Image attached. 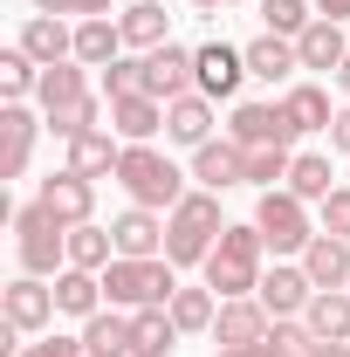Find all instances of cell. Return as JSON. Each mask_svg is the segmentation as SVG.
I'll return each mask as SVG.
<instances>
[{
  "label": "cell",
  "instance_id": "cell-15",
  "mask_svg": "<svg viewBox=\"0 0 350 357\" xmlns=\"http://www.w3.org/2000/svg\"><path fill=\"white\" fill-rule=\"evenodd\" d=\"M192 69H199V96H234L241 76H248V48H227V42H199L192 48Z\"/></svg>",
  "mask_w": 350,
  "mask_h": 357
},
{
  "label": "cell",
  "instance_id": "cell-12",
  "mask_svg": "<svg viewBox=\"0 0 350 357\" xmlns=\"http://www.w3.org/2000/svg\"><path fill=\"white\" fill-rule=\"evenodd\" d=\"M144 89H151L158 103H172V96H192V89H199V69H192V48H178V42L151 48V55H144Z\"/></svg>",
  "mask_w": 350,
  "mask_h": 357
},
{
  "label": "cell",
  "instance_id": "cell-41",
  "mask_svg": "<svg viewBox=\"0 0 350 357\" xmlns=\"http://www.w3.org/2000/svg\"><path fill=\"white\" fill-rule=\"evenodd\" d=\"M316 227H323V234H337V241H350V185H337V192L316 206Z\"/></svg>",
  "mask_w": 350,
  "mask_h": 357
},
{
  "label": "cell",
  "instance_id": "cell-49",
  "mask_svg": "<svg viewBox=\"0 0 350 357\" xmlns=\"http://www.w3.org/2000/svg\"><path fill=\"white\" fill-rule=\"evenodd\" d=\"M316 357H350V344H323V351H316Z\"/></svg>",
  "mask_w": 350,
  "mask_h": 357
},
{
  "label": "cell",
  "instance_id": "cell-20",
  "mask_svg": "<svg viewBox=\"0 0 350 357\" xmlns=\"http://www.w3.org/2000/svg\"><path fill=\"white\" fill-rule=\"evenodd\" d=\"M165 137L185 144V151H199V144H213V96H172L165 103Z\"/></svg>",
  "mask_w": 350,
  "mask_h": 357
},
{
  "label": "cell",
  "instance_id": "cell-30",
  "mask_svg": "<svg viewBox=\"0 0 350 357\" xmlns=\"http://www.w3.org/2000/svg\"><path fill=\"white\" fill-rule=\"evenodd\" d=\"M117 158H124L117 131H83V137H69V172H83V178L117 172Z\"/></svg>",
  "mask_w": 350,
  "mask_h": 357
},
{
  "label": "cell",
  "instance_id": "cell-32",
  "mask_svg": "<svg viewBox=\"0 0 350 357\" xmlns=\"http://www.w3.org/2000/svg\"><path fill=\"white\" fill-rule=\"evenodd\" d=\"M289 192H296V199H309V206H323V199L337 192L330 158H323V151H296V165H289Z\"/></svg>",
  "mask_w": 350,
  "mask_h": 357
},
{
  "label": "cell",
  "instance_id": "cell-33",
  "mask_svg": "<svg viewBox=\"0 0 350 357\" xmlns=\"http://www.w3.org/2000/svg\"><path fill=\"white\" fill-rule=\"evenodd\" d=\"M110 261H117V241H110V227H96V220L69 227V268H89V275H103Z\"/></svg>",
  "mask_w": 350,
  "mask_h": 357
},
{
  "label": "cell",
  "instance_id": "cell-8",
  "mask_svg": "<svg viewBox=\"0 0 350 357\" xmlns=\"http://www.w3.org/2000/svg\"><path fill=\"white\" fill-rule=\"evenodd\" d=\"M42 131H48V117H35L28 103H0V178H28Z\"/></svg>",
  "mask_w": 350,
  "mask_h": 357
},
{
  "label": "cell",
  "instance_id": "cell-45",
  "mask_svg": "<svg viewBox=\"0 0 350 357\" xmlns=\"http://www.w3.org/2000/svg\"><path fill=\"white\" fill-rule=\"evenodd\" d=\"M309 7H316L323 21H350V0H309Z\"/></svg>",
  "mask_w": 350,
  "mask_h": 357
},
{
  "label": "cell",
  "instance_id": "cell-4",
  "mask_svg": "<svg viewBox=\"0 0 350 357\" xmlns=\"http://www.w3.org/2000/svg\"><path fill=\"white\" fill-rule=\"evenodd\" d=\"M14 255H21V275H62L69 268V227L48 213L42 199L14 206Z\"/></svg>",
  "mask_w": 350,
  "mask_h": 357
},
{
  "label": "cell",
  "instance_id": "cell-9",
  "mask_svg": "<svg viewBox=\"0 0 350 357\" xmlns=\"http://www.w3.org/2000/svg\"><path fill=\"white\" fill-rule=\"evenodd\" d=\"M110 241H117L124 261H158V255H165V213H151V206H124V213L110 220Z\"/></svg>",
  "mask_w": 350,
  "mask_h": 357
},
{
  "label": "cell",
  "instance_id": "cell-1",
  "mask_svg": "<svg viewBox=\"0 0 350 357\" xmlns=\"http://www.w3.org/2000/svg\"><path fill=\"white\" fill-rule=\"evenodd\" d=\"M261 255H268V241H261V227L254 220H227V234L213 241V255H206V289H213L220 303H234V296H254L261 289Z\"/></svg>",
  "mask_w": 350,
  "mask_h": 357
},
{
  "label": "cell",
  "instance_id": "cell-10",
  "mask_svg": "<svg viewBox=\"0 0 350 357\" xmlns=\"http://www.w3.org/2000/svg\"><path fill=\"white\" fill-rule=\"evenodd\" d=\"M268 330H275V316L261 310V296H234V303H220V316H213V344L220 351L268 344Z\"/></svg>",
  "mask_w": 350,
  "mask_h": 357
},
{
  "label": "cell",
  "instance_id": "cell-46",
  "mask_svg": "<svg viewBox=\"0 0 350 357\" xmlns=\"http://www.w3.org/2000/svg\"><path fill=\"white\" fill-rule=\"evenodd\" d=\"M213 357H275V344H241V351H213Z\"/></svg>",
  "mask_w": 350,
  "mask_h": 357
},
{
  "label": "cell",
  "instance_id": "cell-24",
  "mask_svg": "<svg viewBox=\"0 0 350 357\" xmlns=\"http://www.w3.org/2000/svg\"><path fill=\"white\" fill-rule=\"evenodd\" d=\"M296 261L309 268L316 289H350V241H337V234H316Z\"/></svg>",
  "mask_w": 350,
  "mask_h": 357
},
{
  "label": "cell",
  "instance_id": "cell-25",
  "mask_svg": "<svg viewBox=\"0 0 350 357\" xmlns=\"http://www.w3.org/2000/svg\"><path fill=\"white\" fill-rule=\"evenodd\" d=\"M117 55H131V48H124V28H117L110 14L76 21V62H83V69H110Z\"/></svg>",
  "mask_w": 350,
  "mask_h": 357
},
{
  "label": "cell",
  "instance_id": "cell-5",
  "mask_svg": "<svg viewBox=\"0 0 350 357\" xmlns=\"http://www.w3.org/2000/svg\"><path fill=\"white\" fill-rule=\"evenodd\" d=\"M178 296V268L158 255V261H117L103 268V303L110 310H158V303H172Z\"/></svg>",
  "mask_w": 350,
  "mask_h": 357
},
{
  "label": "cell",
  "instance_id": "cell-3",
  "mask_svg": "<svg viewBox=\"0 0 350 357\" xmlns=\"http://www.w3.org/2000/svg\"><path fill=\"white\" fill-rule=\"evenodd\" d=\"M110 178L131 192V206H151V213H172L178 199L192 192L185 172H178L158 144H124V158H117V172H110Z\"/></svg>",
  "mask_w": 350,
  "mask_h": 357
},
{
  "label": "cell",
  "instance_id": "cell-47",
  "mask_svg": "<svg viewBox=\"0 0 350 357\" xmlns=\"http://www.w3.org/2000/svg\"><path fill=\"white\" fill-rule=\"evenodd\" d=\"M199 14H220V7H248V0H192Z\"/></svg>",
  "mask_w": 350,
  "mask_h": 357
},
{
  "label": "cell",
  "instance_id": "cell-16",
  "mask_svg": "<svg viewBox=\"0 0 350 357\" xmlns=\"http://www.w3.org/2000/svg\"><path fill=\"white\" fill-rule=\"evenodd\" d=\"M227 137L248 151V144H296L289 131V117H282V103H234V117H227Z\"/></svg>",
  "mask_w": 350,
  "mask_h": 357
},
{
  "label": "cell",
  "instance_id": "cell-17",
  "mask_svg": "<svg viewBox=\"0 0 350 357\" xmlns=\"http://www.w3.org/2000/svg\"><path fill=\"white\" fill-rule=\"evenodd\" d=\"M192 178H199L206 192H234V185H248V151H241L234 137H213V144L192 151Z\"/></svg>",
  "mask_w": 350,
  "mask_h": 357
},
{
  "label": "cell",
  "instance_id": "cell-13",
  "mask_svg": "<svg viewBox=\"0 0 350 357\" xmlns=\"http://www.w3.org/2000/svg\"><path fill=\"white\" fill-rule=\"evenodd\" d=\"M35 199H42L62 227H83L89 213H96V178H83V172H69V165H62V172L42 178V192H35Z\"/></svg>",
  "mask_w": 350,
  "mask_h": 357
},
{
  "label": "cell",
  "instance_id": "cell-2",
  "mask_svg": "<svg viewBox=\"0 0 350 357\" xmlns=\"http://www.w3.org/2000/svg\"><path fill=\"white\" fill-rule=\"evenodd\" d=\"M220 234H227L220 192L192 185V192L178 199L172 213H165V261H172V268H206V255H213V241H220Z\"/></svg>",
  "mask_w": 350,
  "mask_h": 357
},
{
  "label": "cell",
  "instance_id": "cell-38",
  "mask_svg": "<svg viewBox=\"0 0 350 357\" xmlns=\"http://www.w3.org/2000/svg\"><path fill=\"white\" fill-rule=\"evenodd\" d=\"M254 7H261V28H268V35H289V42L316 21V7H309V0H254Z\"/></svg>",
  "mask_w": 350,
  "mask_h": 357
},
{
  "label": "cell",
  "instance_id": "cell-35",
  "mask_svg": "<svg viewBox=\"0 0 350 357\" xmlns=\"http://www.w3.org/2000/svg\"><path fill=\"white\" fill-rule=\"evenodd\" d=\"M83 96H89V69H83V62H55V69H42V89H35V103H42V110L83 103Z\"/></svg>",
  "mask_w": 350,
  "mask_h": 357
},
{
  "label": "cell",
  "instance_id": "cell-39",
  "mask_svg": "<svg viewBox=\"0 0 350 357\" xmlns=\"http://www.w3.org/2000/svg\"><path fill=\"white\" fill-rule=\"evenodd\" d=\"M268 344H275V357H316V351H323V337L309 330L303 316H282V323L268 330Z\"/></svg>",
  "mask_w": 350,
  "mask_h": 357
},
{
  "label": "cell",
  "instance_id": "cell-26",
  "mask_svg": "<svg viewBox=\"0 0 350 357\" xmlns=\"http://www.w3.org/2000/svg\"><path fill=\"white\" fill-rule=\"evenodd\" d=\"M178 337H185V330L172 323L165 303H158V310H131V351H137V357H172Z\"/></svg>",
  "mask_w": 350,
  "mask_h": 357
},
{
  "label": "cell",
  "instance_id": "cell-7",
  "mask_svg": "<svg viewBox=\"0 0 350 357\" xmlns=\"http://www.w3.org/2000/svg\"><path fill=\"white\" fill-rule=\"evenodd\" d=\"M0 316L21 330V337H48V323H55V289H48L42 275H14L7 289H0Z\"/></svg>",
  "mask_w": 350,
  "mask_h": 357
},
{
  "label": "cell",
  "instance_id": "cell-42",
  "mask_svg": "<svg viewBox=\"0 0 350 357\" xmlns=\"http://www.w3.org/2000/svg\"><path fill=\"white\" fill-rule=\"evenodd\" d=\"M35 14H62V21H96V14H110V0H35Z\"/></svg>",
  "mask_w": 350,
  "mask_h": 357
},
{
  "label": "cell",
  "instance_id": "cell-43",
  "mask_svg": "<svg viewBox=\"0 0 350 357\" xmlns=\"http://www.w3.org/2000/svg\"><path fill=\"white\" fill-rule=\"evenodd\" d=\"M21 357H89L83 337H62V330H48L42 344H21Z\"/></svg>",
  "mask_w": 350,
  "mask_h": 357
},
{
  "label": "cell",
  "instance_id": "cell-48",
  "mask_svg": "<svg viewBox=\"0 0 350 357\" xmlns=\"http://www.w3.org/2000/svg\"><path fill=\"white\" fill-rule=\"evenodd\" d=\"M337 89H344V103H350V55H344V69H337Z\"/></svg>",
  "mask_w": 350,
  "mask_h": 357
},
{
  "label": "cell",
  "instance_id": "cell-40",
  "mask_svg": "<svg viewBox=\"0 0 350 357\" xmlns=\"http://www.w3.org/2000/svg\"><path fill=\"white\" fill-rule=\"evenodd\" d=\"M103 96H110V103H117V96H151V89H144V55H117V62H110V69H103Z\"/></svg>",
  "mask_w": 350,
  "mask_h": 357
},
{
  "label": "cell",
  "instance_id": "cell-28",
  "mask_svg": "<svg viewBox=\"0 0 350 357\" xmlns=\"http://www.w3.org/2000/svg\"><path fill=\"white\" fill-rule=\"evenodd\" d=\"M303 323L323 337V344H350V289H316Z\"/></svg>",
  "mask_w": 350,
  "mask_h": 357
},
{
  "label": "cell",
  "instance_id": "cell-29",
  "mask_svg": "<svg viewBox=\"0 0 350 357\" xmlns=\"http://www.w3.org/2000/svg\"><path fill=\"white\" fill-rule=\"evenodd\" d=\"M83 351L89 357H137L131 351V310H96L83 323Z\"/></svg>",
  "mask_w": 350,
  "mask_h": 357
},
{
  "label": "cell",
  "instance_id": "cell-36",
  "mask_svg": "<svg viewBox=\"0 0 350 357\" xmlns=\"http://www.w3.org/2000/svg\"><path fill=\"white\" fill-rule=\"evenodd\" d=\"M289 165H296V144H248V185L254 192L289 185Z\"/></svg>",
  "mask_w": 350,
  "mask_h": 357
},
{
  "label": "cell",
  "instance_id": "cell-44",
  "mask_svg": "<svg viewBox=\"0 0 350 357\" xmlns=\"http://www.w3.org/2000/svg\"><path fill=\"white\" fill-rule=\"evenodd\" d=\"M323 137H330V151H344V158H350V103L337 110V124H330Z\"/></svg>",
  "mask_w": 350,
  "mask_h": 357
},
{
  "label": "cell",
  "instance_id": "cell-18",
  "mask_svg": "<svg viewBox=\"0 0 350 357\" xmlns=\"http://www.w3.org/2000/svg\"><path fill=\"white\" fill-rule=\"evenodd\" d=\"M275 103H282V117H289V131H296V137H316V131H330V124H337L330 89H323V83H289Z\"/></svg>",
  "mask_w": 350,
  "mask_h": 357
},
{
  "label": "cell",
  "instance_id": "cell-11",
  "mask_svg": "<svg viewBox=\"0 0 350 357\" xmlns=\"http://www.w3.org/2000/svg\"><path fill=\"white\" fill-rule=\"evenodd\" d=\"M14 48H28L42 69L76 62V21H62V14H28V21H21V35H14Z\"/></svg>",
  "mask_w": 350,
  "mask_h": 357
},
{
  "label": "cell",
  "instance_id": "cell-27",
  "mask_svg": "<svg viewBox=\"0 0 350 357\" xmlns=\"http://www.w3.org/2000/svg\"><path fill=\"white\" fill-rule=\"evenodd\" d=\"M55 310L76 316V323H89V316L103 310V275H89V268H62V275H55Z\"/></svg>",
  "mask_w": 350,
  "mask_h": 357
},
{
  "label": "cell",
  "instance_id": "cell-37",
  "mask_svg": "<svg viewBox=\"0 0 350 357\" xmlns=\"http://www.w3.org/2000/svg\"><path fill=\"white\" fill-rule=\"evenodd\" d=\"M165 310H172V323L185 330V337H192V330H213V316H220V296H213V289H185V282H178V296L165 303Z\"/></svg>",
  "mask_w": 350,
  "mask_h": 357
},
{
  "label": "cell",
  "instance_id": "cell-19",
  "mask_svg": "<svg viewBox=\"0 0 350 357\" xmlns=\"http://www.w3.org/2000/svg\"><path fill=\"white\" fill-rule=\"evenodd\" d=\"M117 28H124V48H131V55H151V48L172 42V14H165V0H131V7L117 14Z\"/></svg>",
  "mask_w": 350,
  "mask_h": 357
},
{
  "label": "cell",
  "instance_id": "cell-34",
  "mask_svg": "<svg viewBox=\"0 0 350 357\" xmlns=\"http://www.w3.org/2000/svg\"><path fill=\"white\" fill-rule=\"evenodd\" d=\"M42 89V62L28 48H0V103H28Z\"/></svg>",
  "mask_w": 350,
  "mask_h": 357
},
{
  "label": "cell",
  "instance_id": "cell-21",
  "mask_svg": "<svg viewBox=\"0 0 350 357\" xmlns=\"http://www.w3.org/2000/svg\"><path fill=\"white\" fill-rule=\"evenodd\" d=\"M296 69H303V55H296V42H289V35H254V42H248V76H254V83H296Z\"/></svg>",
  "mask_w": 350,
  "mask_h": 357
},
{
  "label": "cell",
  "instance_id": "cell-23",
  "mask_svg": "<svg viewBox=\"0 0 350 357\" xmlns=\"http://www.w3.org/2000/svg\"><path fill=\"white\" fill-rule=\"evenodd\" d=\"M110 131L124 137V144H151V137L165 131V103L158 96H117L110 103Z\"/></svg>",
  "mask_w": 350,
  "mask_h": 357
},
{
  "label": "cell",
  "instance_id": "cell-14",
  "mask_svg": "<svg viewBox=\"0 0 350 357\" xmlns=\"http://www.w3.org/2000/svg\"><path fill=\"white\" fill-rule=\"evenodd\" d=\"M254 296H261V310L282 323V316H303V310H309L316 282H309V268H303V261H275V268L261 275V289H254Z\"/></svg>",
  "mask_w": 350,
  "mask_h": 357
},
{
  "label": "cell",
  "instance_id": "cell-22",
  "mask_svg": "<svg viewBox=\"0 0 350 357\" xmlns=\"http://www.w3.org/2000/svg\"><path fill=\"white\" fill-rule=\"evenodd\" d=\"M296 55H303V69H323V76H337L344 69V55H350V35H344V21H309L303 35H296Z\"/></svg>",
  "mask_w": 350,
  "mask_h": 357
},
{
  "label": "cell",
  "instance_id": "cell-31",
  "mask_svg": "<svg viewBox=\"0 0 350 357\" xmlns=\"http://www.w3.org/2000/svg\"><path fill=\"white\" fill-rule=\"evenodd\" d=\"M42 117H48V131L69 144V137H83V131H103V117H110V96H103V89H89L83 103H62V110H42Z\"/></svg>",
  "mask_w": 350,
  "mask_h": 357
},
{
  "label": "cell",
  "instance_id": "cell-6",
  "mask_svg": "<svg viewBox=\"0 0 350 357\" xmlns=\"http://www.w3.org/2000/svg\"><path fill=\"white\" fill-rule=\"evenodd\" d=\"M254 227H261V241H268V255H275V261L303 255L309 241L323 234V227H316V213H309V199H296L289 185L261 192V206H254Z\"/></svg>",
  "mask_w": 350,
  "mask_h": 357
}]
</instances>
